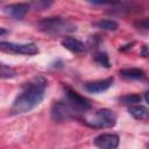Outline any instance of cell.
I'll return each mask as SVG.
<instances>
[{
	"label": "cell",
	"instance_id": "obj_1",
	"mask_svg": "<svg viewBox=\"0 0 149 149\" xmlns=\"http://www.w3.org/2000/svg\"><path fill=\"white\" fill-rule=\"evenodd\" d=\"M47 80L43 77H36L24 84L21 93L15 98L12 105V113L23 114L35 108L43 100Z\"/></svg>",
	"mask_w": 149,
	"mask_h": 149
},
{
	"label": "cell",
	"instance_id": "obj_2",
	"mask_svg": "<svg viewBox=\"0 0 149 149\" xmlns=\"http://www.w3.org/2000/svg\"><path fill=\"white\" fill-rule=\"evenodd\" d=\"M84 122L92 128H111L116 123V115L112 109L102 108L86 115Z\"/></svg>",
	"mask_w": 149,
	"mask_h": 149
},
{
	"label": "cell",
	"instance_id": "obj_3",
	"mask_svg": "<svg viewBox=\"0 0 149 149\" xmlns=\"http://www.w3.org/2000/svg\"><path fill=\"white\" fill-rule=\"evenodd\" d=\"M38 28L42 31L45 33H52V34H59V33H68L72 31L76 28L66 20L62 17H48L43 19L38 22Z\"/></svg>",
	"mask_w": 149,
	"mask_h": 149
},
{
	"label": "cell",
	"instance_id": "obj_4",
	"mask_svg": "<svg viewBox=\"0 0 149 149\" xmlns=\"http://www.w3.org/2000/svg\"><path fill=\"white\" fill-rule=\"evenodd\" d=\"M80 113H81L80 111H78L76 107H73L68 101H57L54 104L52 109H51V115L57 121L77 119L79 118Z\"/></svg>",
	"mask_w": 149,
	"mask_h": 149
},
{
	"label": "cell",
	"instance_id": "obj_5",
	"mask_svg": "<svg viewBox=\"0 0 149 149\" xmlns=\"http://www.w3.org/2000/svg\"><path fill=\"white\" fill-rule=\"evenodd\" d=\"M0 49L6 52L22 54V55H36L38 48L35 43H13V42H1Z\"/></svg>",
	"mask_w": 149,
	"mask_h": 149
},
{
	"label": "cell",
	"instance_id": "obj_6",
	"mask_svg": "<svg viewBox=\"0 0 149 149\" xmlns=\"http://www.w3.org/2000/svg\"><path fill=\"white\" fill-rule=\"evenodd\" d=\"M66 101L70 102L73 107H76L80 112H83V111L85 112L91 108L88 100H86L84 97H81L76 91L71 90L70 87H66Z\"/></svg>",
	"mask_w": 149,
	"mask_h": 149
},
{
	"label": "cell",
	"instance_id": "obj_7",
	"mask_svg": "<svg viewBox=\"0 0 149 149\" xmlns=\"http://www.w3.org/2000/svg\"><path fill=\"white\" fill-rule=\"evenodd\" d=\"M94 144L99 149H118L119 136L116 134H101L94 139Z\"/></svg>",
	"mask_w": 149,
	"mask_h": 149
},
{
	"label": "cell",
	"instance_id": "obj_8",
	"mask_svg": "<svg viewBox=\"0 0 149 149\" xmlns=\"http://www.w3.org/2000/svg\"><path fill=\"white\" fill-rule=\"evenodd\" d=\"M30 8V5L29 3H24V2H20V3H12V5H8L6 6L3 9L5 12L12 16L13 19H16V20H21L26 16V14L28 13Z\"/></svg>",
	"mask_w": 149,
	"mask_h": 149
},
{
	"label": "cell",
	"instance_id": "obj_9",
	"mask_svg": "<svg viewBox=\"0 0 149 149\" xmlns=\"http://www.w3.org/2000/svg\"><path fill=\"white\" fill-rule=\"evenodd\" d=\"M113 84V78H106L94 81H88L85 84V88L91 93H100L108 90Z\"/></svg>",
	"mask_w": 149,
	"mask_h": 149
},
{
	"label": "cell",
	"instance_id": "obj_10",
	"mask_svg": "<svg viewBox=\"0 0 149 149\" xmlns=\"http://www.w3.org/2000/svg\"><path fill=\"white\" fill-rule=\"evenodd\" d=\"M62 45L64 48H66L68 50H70L71 52H83L85 50V44L77 40V38H73V37H65L63 41H62Z\"/></svg>",
	"mask_w": 149,
	"mask_h": 149
},
{
	"label": "cell",
	"instance_id": "obj_11",
	"mask_svg": "<svg viewBox=\"0 0 149 149\" xmlns=\"http://www.w3.org/2000/svg\"><path fill=\"white\" fill-rule=\"evenodd\" d=\"M129 113L136 120H147L149 118V109L141 105H135L129 107Z\"/></svg>",
	"mask_w": 149,
	"mask_h": 149
},
{
	"label": "cell",
	"instance_id": "obj_12",
	"mask_svg": "<svg viewBox=\"0 0 149 149\" xmlns=\"http://www.w3.org/2000/svg\"><path fill=\"white\" fill-rule=\"evenodd\" d=\"M120 73L128 79H143L144 78V71L137 68H128V69H122Z\"/></svg>",
	"mask_w": 149,
	"mask_h": 149
},
{
	"label": "cell",
	"instance_id": "obj_13",
	"mask_svg": "<svg viewBox=\"0 0 149 149\" xmlns=\"http://www.w3.org/2000/svg\"><path fill=\"white\" fill-rule=\"evenodd\" d=\"M94 26L100 29H104V30H116L119 27L118 22H115L113 20H99L94 23Z\"/></svg>",
	"mask_w": 149,
	"mask_h": 149
},
{
	"label": "cell",
	"instance_id": "obj_14",
	"mask_svg": "<svg viewBox=\"0 0 149 149\" xmlns=\"http://www.w3.org/2000/svg\"><path fill=\"white\" fill-rule=\"evenodd\" d=\"M120 101L125 105H134L141 101V97L137 94H128V95H123L120 98Z\"/></svg>",
	"mask_w": 149,
	"mask_h": 149
},
{
	"label": "cell",
	"instance_id": "obj_15",
	"mask_svg": "<svg viewBox=\"0 0 149 149\" xmlns=\"http://www.w3.org/2000/svg\"><path fill=\"white\" fill-rule=\"evenodd\" d=\"M1 78H12L15 76V71L14 69H12L10 66L6 65V64H1Z\"/></svg>",
	"mask_w": 149,
	"mask_h": 149
},
{
	"label": "cell",
	"instance_id": "obj_16",
	"mask_svg": "<svg viewBox=\"0 0 149 149\" xmlns=\"http://www.w3.org/2000/svg\"><path fill=\"white\" fill-rule=\"evenodd\" d=\"M95 61H97L99 64H101V65H104V66H106V68H109V59H108L107 54H105V52H99V54H97V55H95Z\"/></svg>",
	"mask_w": 149,
	"mask_h": 149
},
{
	"label": "cell",
	"instance_id": "obj_17",
	"mask_svg": "<svg viewBox=\"0 0 149 149\" xmlns=\"http://www.w3.org/2000/svg\"><path fill=\"white\" fill-rule=\"evenodd\" d=\"M135 27L139 29H149V17H144V19L136 21Z\"/></svg>",
	"mask_w": 149,
	"mask_h": 149
},
{
	"label": "cell",
	"instance_id": "obj_18",
	"mask_svg": "<svg viewBox=\"0 0 149 149\" xmlns=\"http://www.w3.org/2000/svg\"><path fill=\"white\" fill-rule=\"evenodd\" d=\"M144 99H146V101H147V104L149 105V92H147V93L144 94Z\"/></svg>",
	"mask_w": 149,
	"mask_h": 149
},
{
	"label": "cell",
	"instance_id": "obj_19",
	"mask_svg": "<svg viewBox=\"0 0 149 149\" xmlns=\"http://www.w3.org/2000/svg\"><path fill=\"white\" fill-rule=\"evenodd\" d=\"M147 149H149V143H148V144H147Z\"/></svg>",
	"mask_w": 149,
	"mask_h": 149
}]
</instances>
